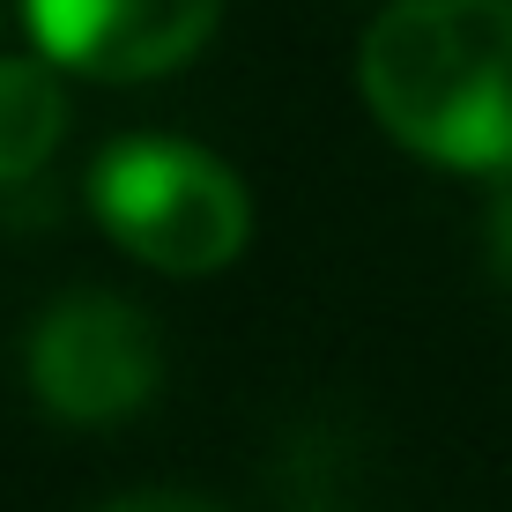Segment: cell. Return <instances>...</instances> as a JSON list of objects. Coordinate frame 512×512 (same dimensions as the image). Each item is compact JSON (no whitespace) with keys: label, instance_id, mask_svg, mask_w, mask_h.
<instances>
[{"label":"cell","instance_id":"cell-1","mask_svg":"<svg viewBox=\"0 0 512 512\" xmlns=\"http://www.w3.org/2000/svg\"><path fill=\"white\" fill-rule=\"evenodd\" d=\"M364 104L431 164L512 171V0H394L364 30Z\"/></svg>","mask_w":512,"mask_h":512},{"label":"cell","instance_id":"cell-2","mask_svg":"<svg viewBox=\"0 0 512 512\" xmlns=\"http://www.w3.org/2000/svg\"><path fill=\"white\" fill-rule=\"evenodd\" d=\"M90 208L104 238L134 253L156 275H208L245 245V186L231 164L171 134H127L97 156L90 171Z\"/></svg>","mask_w":512,"mask_h":512},{"label":"cell","instance_id":"cell-3","mask_svg":"<svg viewBox=\"0 0 512 512\" xmlns=\"http://www.w3.org/2000/svg\"><path fill=\"white\" fill-rule=\"evenodd\" d=\"M23 372L60 423H127L149 409L164 357H156L149 312H134L112 290H67L38 312Z\"/></svg>","mask_w":512,"mask_h":512},{"label":"cell","instance_id":"cell-4","mask_svg":"<svg viewBox=\"0 0 512 512\" xmlns=\"http://www.w3.org/2000/svg\"><path fill=\"white\" fill-rule=\"evenodd\" d=\"M223 0H23V23L45 60L90 82L171 75L208 45Z\"/></svg>","mask_w":512,"mask_h":512},{"label":"cell","instance_id":"cell-5","mask_svg":"<svg viewBox=\"0 0 512 512\" xmlns=\"http://www.w3.org/2000/svg\"><path fill=\"white\" fill-rule=\"evenodd\" d=\"M67 134V97L45 60H0V186L45 171Z\"/></svg>","mask_w":512,"mask_h":512},{"label":"cell","instance_id":"cell-6","mask_svg":"<svg viewBox=\"0 0 512 512\" xmlns=\"http://www.w3.org/2000/svg\"><path fill=\"white\" fill-rule=\"evenodd\" d=\"M97 512H223V505L186 498V490H134V498H112V505H97Z\"/></svg>","mask_w":512,"mask_h":512},{"label":"cell","instance_id":"cell-7","mask_svg":"<svg viewBox=\"0 0 512 512\" xmlns=\"http://www.w3.org/2000/svg\"><path fill=\"white\" fill-rule=\"evenodd\" d=\"M490 260H498V275H512V179L498 193V208H490Z\"/></svg>","mask_w":512,"mask_h":512}]
</instances>
